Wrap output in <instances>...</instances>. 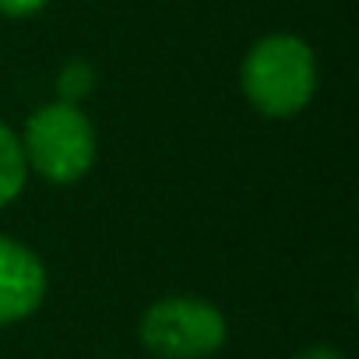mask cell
I'll return each mask as SVG.
<instances>
[{
    "mask_svg": "<svg viewBox=\"0 0 359 359\" xmlns=\"http://www.w3.org/2000/svg\"><path fill=\"white\" fill-rule=\"evenodd\" d=\"M18 141L29 172H39L50 184H78L95 162V127L71 102L39 106Z\"/></svg>",
    "mask_w": 359,
    "mask_h": 359,
    "instance_id": "2",
    "label": "cell"
},
{
    "mask_svg": "<svg viewBox=\"0 0 359 359\" xmlns=\"http://www.w3.org/2000/svg\"><path fill=\"white\" fill-rule=\"evenodd\" d=\"M29 180V165H25V151L18 134L0 120V208H8Z\"/></svg>",
    "mask_w": 359,
    "mask_h": 359,
    "instance_id": "5",
    "label": "cell"
},
{
    "mask_svg": "<svg viewBox=\"0 0 359 359\" xmlns=\"http://www.w3.org/2000/svg\"><path fill=\"white\" fill-rule=\"evenodd\" d=\"M46 268L18 240L0 233V327L32 317L46 299Z\"/></svg>",
    "mask_w": 359,
    "mask_h": 359,
    "instance_id": "4",
    "label": "cell"
},
{
    "mask_svg": "<svg viewBox=\"0 0 359 359\" xmlns=\"http://www.w3.org/2000/svg\"><path fill=\"white\" fill-rule=\"evenodd\" d=\"M296 359H345V355L338 348H331V345H310V348L296 352Z\"/></svg>",
    "mask_w": 359,
    "mask_h": 359,
    "instance_id": "8",
    "label": "cell"
},
{
    "mask_svg": "<svg viewBox=\"0 0 359 359\" xmlns=\"http://www.w3.org/2000/svg\"><path fill=\"white\" fill-rule=\"evenodd\" d=\"M240 85L257 113L271 120H289L303 113L317 92L313 50L292 32H271L247 50Z\"/></svg>",
    "mask_w": 359,
    "mask_h": 359,
    "instance_id": "1",
    "label": "cell"
},
{
    "mask_svg": "<svg viewBox=\"0 0 359 359\" xmlns=\"http://www.w3.org/2000/svg\"><path fill=\"white\" fill-rule=\"evenodd\" d=\"M46 4H50V0H0V15H8V18H32Z\"/></svg>",
    "mask_w": 359,
    "mask_h": 359,
    "instance_id": "7",
    "label": "cell"
},
{
    "mask_svg": "<svg viewBox=\"0 0 359 359\" xmlns=\"http://www.w3.org/2000/svg\"><path fill=\"white\" fill-rule=\"evenodd\" d=\"M92 88H95V67L85 57H74V60H67L60 67V74H57V95H60V102L78 106L85 95H92Z\"/></svg>",
    "mask_w": 359,
    "mask_h": 359,
    "instance_id": "6",
    "label": "cell"
},
{
    "mask_svg": "<svg viewBox=\"0 0 359 359\" xmlns=\"http://www.w3.org/2000/svg\"><path fill=\"white\" fill-rule=\"evenodd\" d=\"M226 313L201 296H165L137 324L141 345L155 359H208L226 345Z\"/></svg>",
    "mask_w": 359,
    "mask_h": 359,
    "instance_id": "3",
    "label": "cell"
}]
</instances>
